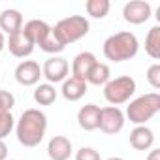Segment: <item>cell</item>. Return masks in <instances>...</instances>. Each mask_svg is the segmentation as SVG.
<instances>
[{
	"label": "cell",
	"mask_w": 160,
	"mask_h": 160,
	"mask_svg": "<svg viewBox=\"0 0 160 160\" xmlns=\"http://www.w3.org/2000/svg\"><path fill=\"white\" fill-rule=\"evenodd\" d=\"M0 160H8V145L4 139H0Z\"/></svg>",
	"instance_id": "4316f807"
},
{
	"label": "cell",
	"mask_w": 160,
	"mask_h": 160,
	"mask_svg": "<svg viewBox=\"0 0 160 160\" xmlns=\"http://www.w3.org/2000/svg\"><path fill=\"white\" fill-rule=\"evenodd\" d=\"M145 51H147V55L151 58H154V60L160 58V27L158 25H154L147 32V36H145Z\"/></svg>",
	"instance_id": "ffe728a7"
},
{
	"label": "cell",
	"mask_w": 160,
	"mask_h": 160,
	"mask_svg": "<svg viewBox=\"0 0 160 160\" xmlns=\"http://www.w3.org/2000/svg\"><path fill=\"white\" fill-rule=\"evenodd\" d=\"M75 160H102L100 152L92 147H81L75 152Z\"/></svg>",
	"instance_id": "484cf974"
},
{
	"label": "cell",
	"mask_w": 160,
	"mask_h": 160,
	"mask_svg": "<svg viewBox=\"0 0 160 160\" xmlns=\"http://www.w3.org/2000/svg\"><path fill=\"white\" fill-rule=\"evenodd\" d=\"M124 113L115 108V106H108V108H100V121H98V128L108 134V136H115L124 128Z\"/></svg>",
	"instance_id": "8992f818"
},
{
	"label": "cell",
	"mask_w": 160,
	"mask_h": 160,
	"mask_svg": "<svg viewBox=\"0 0 160 160\" xmlns=\"http://www.w3.org/2000/svg\"><path fill=\"white\" fill-rule=\"evenodd\" d=\"M158 111H160V94L158 92H149V94L138 96L136 100H130V104L126 106V117L136 126L145 124Z\"/></svg>",
	"instance_id": "3957f363"
},
{
	"label": "cell",
	"mask_w": 160,
	"mask_h": 160,
	"mask_svg": "<svg viewBox=\"0 0 160 160\" xmlns=\"http://www.w3.org/2000/svg\"><path fill=\"white\" fill-rule=\"evenodd\" d=\"M152 143H154V134L149 126L141 124L130 132V145L136 151H149L152 147Z\"/></svg>",
	"instance_id": "9a60e30c"
},
{
	"label": "cell",
	"mask_w": 160,
	"mask_h": 160,
	"mask_svg": "<svg viewBox=\"0 0 160 160\" xmlns=\"http://www.w3.org/2000/svg\"><path fill=\"white\" fill-rule=\"evenodd\" d=\"M6 47L10 49V53H12L13 57H17V58H25V57L32 55V51H34L36 45L32 43V40H30V38L23 32V28H21L19 32H15V34L10 36Z\"/></svg>",
	"instance_id": "30bf717a"
},
{
	"label": "cell",
	"mask_w": 160,
	"mask_h": 160,
	"mask_svg": "<svg viewBox=\"0 0 160 160\" xmlns=\"http://www.w3.org/2000/svg\"><path fill=\"white\" fill-rule=\"evenodd\" d=\"M15 79L23 87H34L42 79V68L36 60H23L15 68Z\"/></svg>",
	"instance_id": "9c48e42d"
},
{
	"label": "cell",
	"mask_w": 160,
	"mask_h": 160,
	"mask_svg": "<svg viewBox=\"0 0 160 160\" xmlns=\"http://www.w3.org/2000/svg\"><path fill=\"white\" fill-rule=\"evenodd\" d=\"M4 47H6V38H4V34L0 32V53L4 51Z\"/></svg>",
	"instance_id": "f1b7e54d"
},
{
	"label": "cell",
	"mask_w": 160,
	"mask_h": 160,
	"mask_svg": "<svg viewBox=\"0 0 160 160\" xmlns=\"http://www.w3.org/2000/svg\"><path fill=\"white\" fill-rule=\"evenodd\" d=\"M151 4L145 0H130L122 8V17L130 25H143L151 19Z\"/></svg>",
	"instance_id": "ba28073f"
},
{
	"label": "cell",
	"mask_w": 160,
	"mask_h": 160,
	"mask_svg": "<svg viewBox=\"0 0 160 160\" xmlns=\"http://www.w3.org/2000/svg\"><path fill=\"white\" fill-rule=\"evenodd\" d=\"M147 160H160V149H152L147 156Z\"/></svg>",
	"instance_id": "83f0119b"
},
{
	"label": "cell",
	"mask_w": 160,
	"mask_h": 160,
	"mask_svg": "<svg viewBox=\"0 0 160 160\" xmlns=\"http://www.w3.org/2000/svg\"><path fill=\"white\" fill-rule=\"evenodd\" d=\"M23 28V15L19 10H4L0 13V32L8 36L19 32Z\"/></svg>",
	"instance_id": "2e32d148"
},
{
	"label": "cell",
	"mask_w": 160,
	"mask_h": 160,
	"mask_svg": "<svg viewBox=\"0 0 160 160\" xmlns=\"http://www.w3.org/2000/svg\"><path fill=\"white\" fill-rule=\"evenodd\" d=\"M138 51H139V42H138L136 34H132L128 30L115 32L104 42V57L113 62L130 60L138 55Z\"/></svg>",
	"instance_id": "7a4b0ae2"
},
{
	"label": "cell",
	"mask_w": 160,
	"mask_h": 160,
	"mask_svg": "<svg viewBox=\"0 0 160 160\" xmlns=\"http://www.w3.org/2000/svg\"><path fill=\"white\" fill-rule=\"evenodd\" d=\"M98 121H100V108L96 104H87L77 111V122L87 132L98 130Z\"/></svg>",
	"instance_id": "5bb4252c"
},
{
	"label": "cell",
	"mask_w": 160,
	"mask_h": 160,
	"mask_svg": "<svg viewBox=\"0 0 160 160\" xmlns=\"http://www.w3.org/2000/svg\"><path fill=\"white\" fill-rule=\"evenodd\" d=\"M53 28V34L57 36V40L66 47L68 43H73L77 40H81L89 34V19L83 17V15H70V17H64L60 19Z\"/></svg>",
	"instance_id": "277c9868"
},
{
	"label": "cell",
	"mask_w": 160,
	"mask_h": 160,
	"mask_svg": "<svg viewBox=\"0 0 160 160\" xmlns=\"http://www.w3.org/2000/svg\"><path fill=\"white\" fill-rule=\"evenodd\" d=\"M23 32L32 40L34 45H40V43L51 34V27H49L45 21H42V19H30V21L23 27Z\"/></svg>",
	"instance_id": "e0dca14e"
},
{
	"label": "cell",
	"mask_w": 160,
	"mask_h": 160,
	"mask_svg": "<svg viewBox=\"0 0 160 160\" xmlns=\"http://www.w3.org/2000/svg\"><path fill=\"white\" fill-rule=\"evenodd\" d=\"M13 106H15V96H13L10 91L0 89V111H8V113H12Z\"/></svg>",
	"instance_id": "d4e9b609"
},
{
	"label": "cell",
	"mask_w": 160,
	"mask_h": 160,
	"mask_svg": "<svg viewBox=\"0 0 160 160\" xmlns=\"http://www.w3.org/2000/svg\"><path fill=\"white\" fill-rule=\"evenodd\" d=\"M108 160H124V158H121V156H111V158H108Z\"/></svg>",
	"instance_id": "f546056e"
},
{
	"label": "cell",
	"mask_w": 160,
	"mask_h": 160,
	"mask_svg": "<svg viewBox=\"0 0 160 160\" xmlns=\"http://www.w3.org/2000/svg\"><path fill=\"white\" fill-rule=\"evenodd\" d=\"M68 72H70V64L64 57H49L45 62H43V68H42V77L47 79V83L55 85V83H62L64 79L68 77Z\"/></svg>",
	"instance_id": "52a82bcc"
},
{
	"label": "cell",
	"mask_w": 160,
	"mask_h": 160,
	"mask_svg": "<svg viewBox=\"0 0 160 160\" xmlns=\"http://www.w3.org/2000/svg\"><path fill=\"white\" fill-rule=\"evenodd\" d=\"M147 81H149V85L154 91L160 89V64L158 62H154L152 66H149V70H147Z\"/></svg>",
	"instance_id": "cb8c5ba5"
},
{
	"label": "cell",
	"mask_w": 160,
	"mask_h": 160,
	"mask_svg": "<svg viewBox=\"0 0 160 160\" xmlns=\"http://www.w3.org/2000/svg\"><path fill=\"white\" fill-rule=\"evenodd\" d=\"M47 154L51 160H68L72 156V141L66 136H53L47 143Z\"/></svg>",
	"instance_id": "7c38bea8"
},
{
	"label": "cell",
	"mask_w": 160,
	"mask_h": 160,
	"mask_svg": "<svg viewBox=\"0 0 160 160\" xmlns=\"http://www.w3.org/2000/svg\"><path fill=\"white\" fill-rule=\"evenodd\" d=\"M87 89H89L87 81L70 75V77H66L64 81H62L60 94H62L64 100H68V102H77V100H81V98L87 94Z\"/></svg>",
	"instance_id": "8fae6325"
},
{
	"label": "cell",
	"mask_w": 160,
	"mask_h": 160,
	"mask_svg": "<svg viewBox=\"0 0 160 160\" xmlns=\"http://www.w3.org/2000/svg\"><path fill=\"white\" fill-rule=\"evenodd\" d=\"M47 132V117L43 111L36 108H28L21 113L19 121L15 122V136L17 141L25 147H38Z\"/></svg>",
	"instance_id": "6da1fadb"
},
{
	"label": "cell",
	"mask_w": 160,
	"mask_h": 160,
	"mask_svg": "<svg viewBox=\"0 0 160 160\" xmlns=\"http://www.w3.org/2000/svg\"><path fill=\"white\" fill-rule=\"evenodd\" d=\"M15 128V119L8 111H0V139L10 136V132Z\"/></svg>",
	"instance_id": "603a6c76"
},
{
	"label": "cell",
	"mask_w": 160,
	"mask_h": 160,
	"mask_svg": "<svg viewBox=\"0 0 160 160\" xmlns=\"http://www.w3.org/2000/svg\"><path fill=\"white\" fill-rule=\"evenodd\" d=\"M58 96V91L51 83H38L34 89V102L38 106H51Z\"/></svg>",
	"instance_id": "ac0fdd59"
},
{
	"label": "cell",
	"mask_w": 160,
	"mask_h": 160,
	"mask_svg": "<svg viewBox=\"0 0 160 160\" xmlns=\"http://www.w3.org/2000/svg\"><path fill=\"white\" fill-rule=\"evenodd\" d=\"M40 49H42V51H45V53H51V55L55 57L57 53L64 51V45L57 40V36L53 34V28H51V34H49V36H47L42 43H40Z\"/></svg>",
	"instance_id": "7402d4cb"
},
{
	"label": "cell",
	"mask_w": 160,
	"mask_h": 160,
	"mask_svg": "<svg viewBox=\"0 0 160 160\" xmlns=\"http://www.w3.org/2000/svg\"><path fill=\"white\" fill-rule=\"evenodd\" d=\"M134 92H136V81L130 75H119L115 79H109L104 85V98L115 108L126 104L134 96Z\"/></svg>",
	"instance_id": "5b68a950"
},
{
	"label": "cell",
	"mask_w": 160,
	"mask_h": 160,
	"mask_svg": "<svg viewBox=\"0 0 160 160\" xmlns=\"http://www.w3.org/2000/svg\"><path fill=\"white\" fill-rule=\"evenodd\" d=\"M109 79H111V70H109V66H108L106 62H96V64L91 68L89 75H87V85L91 83V85L100 87V85H106Z\"/></svg>",
	"instance_id": "d6986e66"
},
{
	"label": "cell",
	"mask_w": 160,
	"mask_h": 160,
	"mask_svg": "<svg viewBox=\"0 0 160 160\" xmlns=\"http://www.w3.org/2000/svg\"><path fill=\"white\" fill-rule=\"evenodd\" d=\"M109 0H87V4H85V10L91 17L94 19H104L108 13H109Z\"/></svg>",
	"instance_id": "44dd1931"
},
{
	"label": "cell",
	"mask_w": 160,
	"mask_h": 160,
	"mask_svg": "<svg viewBox=\"0 0 160 160\" xmlns=\"http://www.w3.org/2000/svg\"><path fill=\"white\" fill-rule=\"evenodd\" d=\"M96 57L94 53L91 51H83V53H79L75 55L73 62H72V75L77 77V79H83V81H87V75L91 72V68L96 64Z\"/></svg>",
	"instance_id": "4fadbf2b"
}]
</instances>
